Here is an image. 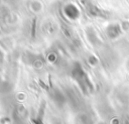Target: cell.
I'll list each match as a JSON object with an SVG mask.
<instances>
[{
	"mask_svg": "<svg viewBox=\"0 0 129 124\" xmlns=\"http://www.w3.org/2000/svg\"><path fill=\"white\" fill-rule=\"evenodd\" d=\"M64 13L67 14V16H69L71 19H76L79 16V10L78 8L73 5V4H69L66 6L64 8Z\"/></svg>",
	"mask_w": 129,
	"mask_h": 124,
	"instance_id": "1",
	"label": "cell"
},
{
	"mask_svg": "<svg viewBox=\"0 0 129 124\" xmlns=\"http://www.w3.org/2000/svg\"><path fill=\"white\" fill-rule=\"evenodd\" d=\"M107 33H108V35H109L111 38H115V37H117V36L119 35V33H120V28H119L118 25L112 24V25H110V26L108 27Z\"/></svg>",
	"mask_w": 129,
	"mask_h": 124,
	"instance_id": "2",
	"label": "cell"
}]
</instances>
